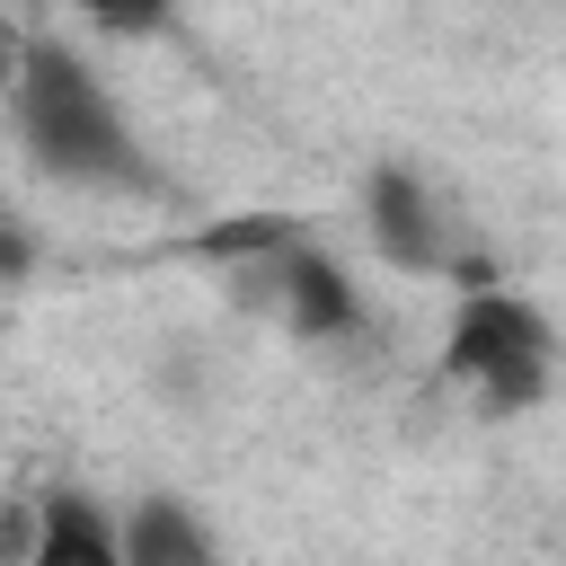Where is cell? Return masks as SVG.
Instances as JSON below:
<instances>
[{"label": "cell", "instance_id": "4", "mask_svg": "<svg viewBox=\"0 0 566 566\" xmlns=\"http://www.w3.org/2000/svg\"><path fill=\"white\" fill-rule=\"evenodd\" d=\"M239 283H274V318L292 327V336H345L354 327V283L336 274V256H318L310 239H292V248H274L256 274H239Z\"/></svg>", "mask_w": 566, "mask_h": 566}, {"label": "cell", "instance_id": "3", "mask_svg": "<svg viewBox=\"0 0 566 566\" xmlns=\"http://www.w3.org/2000/svg\"><path fill=\"white\" fill-rule=\"evenodd\" d=\"M363 239H371V256H380L389 274H442V265H451L442 203H433V186H424L416 168H398V159H380V168L363 177Z\"/></svg>", "mask_w": 566, "mask_h": 566}, {"label": "cell", "instance_id": "6", "mask_svg": "<svg viewBox=\"0 0 566 566\" xmlns=\"http://www.w3.org/2000/svg\"><path fill=\"white\" fill-rule=\"evenodd\" d=\"M27 566H124V548L88 495H35V557Z\"/></svg>", "mask_w": 566, "mask_h": 566}, {"label": "cell", "instance_id": "5", "mask_svg": "<svg viewBox=\"0 0 566 566\" xmlns=\"http://www.w3.org/2000/svg\"><path fill=\"white\" fill-rule=\"evenodd\" d=\"M115 548H124V566H221V548L186 495H133L115 522Z\"/></svg>", "mask_w": 566, "mask_h": 566}, {"label": "cell", "instance_id": "1", "mask_svg": "<svg viewBox=\"0 0 566 566\" xmlns=\"http://www.w3.org/2000/svg\"><path fill=\"white\" fill-rule=\"evenodd\" d=\"M9 106H18V133H27V159L44 177H71V186H142V142L124 133L115 97L97 88L88 62H71L62 44H27L18 53V80H9Z\"/></svg>", "mask_w": 566, "mask_h": 566}, {"label": "cell", "instance_id": "8", "mask_svg": "<svg viewBox=\"0 0 566 566\" xmlns=\"http://www.w3.org/2000/svg\"><path fill=\"white\" fill-rule=\"evenodd\" d=\"M27 265H35V239L18 221H0V283H27Z\"/></svg>", "mask_w": 566, "mask_h": 566}, {"label": "cell", "instance_id": "2", "mask_svg": "<svg viewBox=\"0 0 566 566\" xmlns=\"http://www.w3.org/2000/svg\"><path fill=\"white\" fill-rule=\"evenodd\" d=\"M442 371L478 389L486 416H531L557 380V327L531 292L513 283H486V292H460L451 310V336H442Z\"/></svg>", "mask_w": 566, "mask_h": 566}, {"label": "cell", "instance_id": "7", "mask_svg": "<svg viewBox=\"0 0 566 566\" xmlns=\"http://www.w3.org/2000/svg\"><path fill=\"white\" fill-rule=\"evenodd\" d=\"M35 557V495H0V566Z\"/></svg>", "mask_w": 566, "mask_h": 566}]
</instances>
